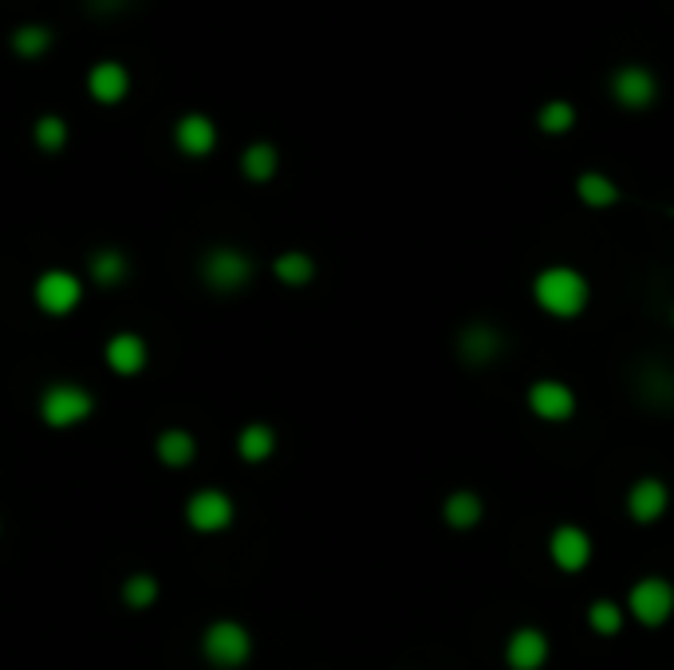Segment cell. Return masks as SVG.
I'll use <instances>...</instances> for the list:
<instances>
[{
  "label": "cell",
  "mask_w": 674,
  "mask_h": 670,
  "mask_svg": "<svg viewBox=\"0 0 674 670\" xmlns=\"http://www.w3.org/2000/svg\"><path fill=\"white\" fill-rule=\"evenodd\" d=\"M40 415L47 426L67 430V426H79L95 415V395L79 383H52L40 398Z\"/></svg>",
  "instance_id": "1"
},
{
  "label": "cell",
  "mask_w": 674,
  "mask_h": 670,
  "mask_svg": "<svg viewBox=\"0 0 674 670\" xmlns=\"http://www.w3.org/2000/svg\"><path fill=\"white\" fill-rule=\"evenodd\" d=\"M536 300H541L544 312L576 316L588 300V284L572 268H548V273L536 276Z\"/></svg>",
  "instance_id": "2"
},
{
  "label": "cell",
  "mask_w": 674,
  "mask_h": 670,
  "mask_svg": "<svg viewBox=\"0 0 674 670\" xmlns=\"http://www.w3.org/2000/svg\"><path fill=\"white\" fill-rule=\"evenodd\" d=\"M202 647H206V659L221 670L244 667V659L253 655V639H249V631H244L241 624H233V619H221V624L209 627Z\"/></svg>",
  "instance_id": "3"
},
{
  "label": "cell",
  "mask_w": 674,
  "mask_h": 670,
  "mask_svg": "<svg viewBox=\"0 0 674 670\" xmlns=\"http://www.w3.org/2000/svg\"><path fill=\"white\" fill-rule=\"evenodd\" d=\"M202 276H206L209 288L217 293H241L244 284L253 281V261L241 253V249H214V253L202 261Z\"/></svg>",
  "instance_id": "4"
},
{
  "label": "cell",
  "mask_w": 674,
  "mask_h": 670,
  "mask_svg": "<svg viewBox=\"0 0 674 670\" xmlns=\"http://www.w3.org/2000/svg\"><path fill=\"white\" fill-rule=\"evenodd\" d=\"M36 304L40 312L47 316H67L79 308V300H84V284H79V276L75 273H64V268H47V273H40L36 281Z\"/></svg>",
  "instance_id": "5"
},
{
  "label": "cell",
  "mask_w": 674,
  "mask_h": 670,
  "mask_svg": "<svg viewBox=\"0 0 674 670\" xmlns=\"http://www.w3.org/2000/svg\"><path fill=\"white\" fill-rule=\"evenodd\" d=\"M186 520L197 532H221L233 520V497L221 490H202L186 501Z\"/></svg>",
  "instance_id": "6"
},
{
  "label": "cell",
  "mask_w": 674,
  "mask_h": 670,
  "mask_svg": "<svg viewBox=\"0 0 674 670\" xmlns=\"http://www.w3.org/2000/svg\"><path fill=\"white\" fill-rule=\"evenodd\" d=\"M631 612H635V619H643L646 627L663 624L666 615L674 612V587L655 576L643 580V584H635V592H631Z\"/></svg>",
  "instance_id": "7"
},
{
  "label": "cell",
  "mask_w": 674,
  "mask_h": 670,
  "mask_svg": "<svg viewBox=\"0 0 674 670\" xmlns=\"http://www.w3.org/2000/svg\"><path fill=\"white\" fill-rule=\"evenodd\" d=\"M87 91H91L95 103H122L127 99V91H131V72L122 64H115V59H104V64H95L91 72H87Z\"/></svg>",
  "instance_id": "8"
},
{
  "label": "cell",
  "mask_w": 674,
  "mask_h": 670,
  "mask_svg": "<svg viewBox=\"0 0 674 670\" xmlns=\"http://www.w3.org/2000/svg\"><path fill=\"white\" fill-rule=\"evenodd\" d=\"M174 142H178V151L189 154V158H206L217 146L214 119L209 114H182L178 127H174Z\"/></svg>",
  "instance_id": "9"
},
{
  "label": "cell",
  "mask_w": 674,
  "mask_h": 670,
  "mask_svg": "<svg viewBox=\"0 0 674 670\" xmlns=\"http://www.w3.org/2000/svg\"><path fill=\"white\" fill-rule=\"evenodd\" d=\"M146 343H142V336H134V331H119V336H111V343H107V367L115 371V375H139L142 367H146Z\"/></svg>",
  "instance_id": "10"
},
{
  "label": "cell",
  "mask_w": 674,
  "mask_h": 670,
  "mask_svg": "<svg viewBox=\"0 0 674 670\" xmlns=\"http://www.w3.org/2000/svg\"><path fill=\"white\" fill-rule=\"evenodd\" d=\"M529 406H533V415L541 418H553V422H564V418L576 410V395H572L564 383H553V378H544L529 391Z\"/></svg>",
  "instance_id": "11"
},
{
  "label": "cell",
  "mask_w": 674,
  "mask_h": 670,
  "mask_svg": "<svg viewBox=\"0 0 674 670\" xmlns=\"http://www.w3.org/2000/svg\"><path fill=\"white\" fill-rule=\"evenodd\" d=\"M611 91H616V99L623 107H646L655 99V79H651V72H643V67H623V72H616V79H611Z\"/></svg>",
  "instance_id": "12"
},
{
  "label": "cell",
  "mask_w": 674,
  "mask_h": 670,
  "mask_svg": "<svg viewBox=\"0 0 674 670\" xmlns=\"http://www.w3.org/2000/svg\"><path fill=\"white\" fill-rule=\"evenodd\" d=\"M591 557V540L588 532L572 529V525H564V529L553 532V560L564 568V572H576V568H584Z\"/></svg>",
  "instance_id": "13"
},
{
  "label": "cell",
  "mask_w": 674,
  "mask_h": 670,
  "mask_svg": "<svg viewBox=\"0 0 674 670\" xmlns=\"http://www.w3.org/2000/svg\"><path fill=\"white\" fill-rule=\"evenodd\" d=\"M544 659H548V639H544L541 631L524 627V631L513 635V642H509V667L536 670V667H544Z\"/></svg>",
  "instance_id": "14"
},
{
  "label": "cell",
  "mask_w": 674,
  "mask_h": 670,
  "mask_svg": "<svg viewBox=\"0 0 674 670\" xmlns=\"http://www.w3.org/2000/svg\"><path fill=\"white\" fill-rule=\"evenodd\" d=\"M631 517L635 520H655L666 509V485L659 477H643V482L631 490Z\"/></svg>",
  "instance_id": "15"
},
{
  "label": "cell",
  "mask_w": 674,
  "mask_h": 670,
  "mask_svg": "<svg viewBox=\"0 0 674 670\" xmlns=\"http://www.w3.org/2000/svg\"><path fill=\"white\" fill-rule=\"evenodd\" d=\"M154 450H159L162 462L178 470V465H189V462H194L197 442H194V435H189V430H162L159 442H154Z\"/></svg>",
  "instance_id": "16"
},
{
  "label": "cell",
  "mask_w": 674,
  "mask_h": 670,
  "mask_svg": "<svg viewBox=\"0 0 674 670\" xmlns=\"http://www.w3.org/2000/svg\"><path fill=\"white\" fill-rule=\"evenodd\" d=\"M237 450H241L244 462H264V458L276 450V435H272V426H264V422L244 426L241 438H237Z\"/></svg>",
  "instance_id": "17"
},
{
  "label": "cell",
  "mask_w": 674,
  "mask_h": 670,
  "mask_svg": "<svg viewBox=\"0 0 674 670\" xmlns=\"http://www.w3.org/2000/svg\"><path fill=\"white\" fill-rule=\"evenodd\" d=\"M276 146L272 142H253L249 151L241 154V171L249 182H269L272 174H276Z\"/></svg>",
  "instance_id": "18"
},
{
  "label": "cell",
  "mask_w": 674,
  "mask_h": 670,
  "mask_svg": "<svg viewBox=\"0 0 674 670\" xmlns=\"http://www.w3.org/2000/svg\"><path fill=\"white\" fill-rule=\"evenodd\" d=\"M497 348H501V336H497L493 328H486V323H474V328H466V336H461V355H466L469 363H486V359L497 355Z\"/></svg>",
  "instance_id": "19"
},
{
  "label": "cell",
  "mask_w": 674,
  "mask_h": 670,
  "mask_svg": "<svg viewBox=\"0 0 674 670\" xmlns=\"http://www.w3.org/2000/svg\"><path fill=\"white\" fill-rule=\"evenodd\" d=\"M127 273H131V265H127V256H122L119 249H99V253L91 256V276H95V284H104V288H115L119 281H127Z\"/></svg>",
  "instance_id": "20"
},
{
  "label": "cell",
  "mask_w": 674,
  "mask_h": 670,
  "mask_svg": "<svg viewBox=\"0 0 674 670\" xmlns=\"http://www.w3.org/2000/svg\"><path fill=\"white\" fill-rule=\"evenodd\" d=\"M272 273L281 276L284 284H292V288H300V284H308L316 276V265H312L308 253H281L272 261Z\"/></svg>",
  "instance_id": "21"
},
{
  "label": "cell",
  "mask_w": 674,
  "mask_h": 670,
  "mask_svg": "<svg viewBox=\"0 0 674 670\" xmlns=\"http://www.w3.org/2000/svg\"><path fill=\"white\" fill-rule=\"evenodd\" d=\"M47 47H52V32H47L44 24H24V29L12 36V52H17L20 59L47 56Z\"/></svg>",
  "instance_id": "22"
},
{
  "label": "cell",
  "mask_w": 674,
  "mask_h": 670,
  "mask_svg": "<svg viewBox=\"0 0 674 670\" xmlns=\"http://www.w3.org/2000/svg\"><path fill=\"white\" fill-rule=\"evenodd\" d=\"M32 139H36L40 151L56 154L67 146V123L59 119V114H40L36 127H32Z\"/></svg>",
  "instance_id": "23"
},
{
  "label": "cell",
  "mask_w": 674,
  "mask_h": 670,
  "mask_svg": "<svg viewBox=\"0 0 674 670\" xmlns=\"http://www.w3.org/2000/svg\"><path fill=\"white\" fill-rule=\"evenodd\" d=\"M154 600H159V580L150 576V572H134V576L122 584V604L127 607H139L142 612V607H150Z\"/></svg>",
  "instance_id": "24"
},
{
  "label": "cell",
  "mask_w": 674,
  "mask_h": 670,
  "mask_svg": "<svg viewBox=\"0 0 674 670\" xmlns=\"http://www.w3.org/2000/svg\"><path fill=\"white\" fill-rule=\"evenodd\" d=\"M446 520L454 529H469V525H478L481 520V501L474 493H454L446 501Z\"/></svg>",
  "instance_id": "25"
},
{
  "label": "cell",
  "mask_w": 674,
  "mask_h": 670,
  "mask_svg": "<svg viewBox=\"0 0 674 670\" xmlns=\"http://www.w3.org/2000/svg\"><path fill=\"white\" fill-rule=\"evenodd\" d=\"M576 189H580V198L588 201V206H611V201L619 198L616 186H611L604 174H584V178L576 182Z\"/></svg>",
  "instance_id": "26"
},
{
  "label": "cell",
  "mask_w": 674,
  "mask_h": 670,
  "mask_svg": "<svg viewBox=\"0 0 674 670\" xmlns=\"http://www.w3.org/2000/svg\"><path fill=\"white\" fill-rule=\"evenodd\" d=\"M591 627H596L599 635H616L619 624H623V615H619L616 604H608V600H599V604H591Z\"/></svg>",
  "instance_id": "27"
},
{
  "label": "cell",
  "mask_w": 674,
  "mask_h": 670,
  "mask_svg": "<svg viewBox=\"0 0 674 670\" xmlns=\"http://www.w3.org/2000/svg\"><path fill=\"white\" fill-rule=\"evenodd\" d=\"M572 119H576V114H572V107L568 103H548L541 111V127L548 134H561V131H568L572 127Z\"/></svg>",
  "instance_id": "28"
},
{
  "label": "cell",
  "mask_w": 674,
  "mask_h": 670,
  "mask_svg": "<svg viewBox=\"0 0 674 670\" xmlns=\"http://www.w3.org/2000/svg\"><path fill=\"white\" fill-rule=\"evenodd\" d=\"M95 4H104V9H111V4H122V0H95Z\"/></svg>",
  "instance_id": "29"
}]
</instances>
